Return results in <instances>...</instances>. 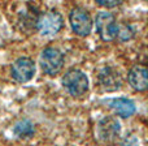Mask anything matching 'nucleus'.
I'll use <instances>...</instances> for the list:
<instances>
[{"mask_svg": "<svg viewBox=\"0 0 148 146\" xmlns=\"http://www.w3.org/2000/svg\"><path fill=\"white\" fill-rule=\"evenodd\" d=\"M62 85L73 97H81L88 90V78L82 71L70 69L62 77Z\"/></svg>", "mask_w": 148, "mask_h": 146, "instance_id": "obj_1", "label": "nucleus"}, {"mask_svg": "<svg viewBox=\"0 0 148 146\" xmlns=\"http://www.w3.org/2000/svg\"><path fill=\"white\" fill-rule=\"evenodd\" d=\"M69 21L73 31L79 37H87L91 33L92 26H94L90 13L81 7L73 8L69 15Z\"/></svg>", "mask_w": 148, "mask_h": 146, "instance_id": "obj_2", "label": "nucleus"}, {"mask_svg": "<svg viewBox=\"0 0 148 146\" xmlns=\"http://www.w3.org/2000/svg\"><path fill=\"white\" fill-rule=\"evenodd\" d=\"M96 30L99 33L100 38L105 42L114 41L117 37L118 22L116 21V17L109 12H99L96 15L95 20Z\"/></svg>", "mask_w": 148, "mask_h": 146, "instance_id": "obj_3", "label": "nucleus"}, {"mask_svg": "<svg viewBox=\"0 0 148 146\" xmlns=\"http://www.w3.org/2000/svg\"><path fill=\"white\" fill-rule=\"evenodd\" d=\"M39 63L44 72L49 76H53L61 71L62 65H64V56L55 47H47L42 51Z\"/></svg>", "mask_w": 148, "mask_h": 146, "instance_id": "obj_4", "label": "nucleus"}, {"mask_svg": "<svg viewBox=\"0 0 148 146\" xmlns=\"http://www.w3.org/2000/svg\"><path fill=\"white\" fill-rule=\"evenodd\" d=\"M62 25H64L62 16L56 10H48L39 15L36 29L43 35H53L61 30Z\"/></svg>", "mask_w": 148, "mask_h": 146, "instance_id": "obj_5", "label": "nucleus"}, {"mask_svg": "<svg viewBox=\"0 0 148 146\" xmlns=\"http://www.w3.org/2000/svg\"><path fill=\"white\" fill-rule=\"evenodd\" d=\"M35 73V64L30 57H18L10 68V74L17 82H27Z\"/></svg>", "mask_w": 148, "mask_h": 146, "instance_id": "obj_6", "label": "nucleus"}, {"mask_svg": "<svg viewBox=\"0 0 148 146\" xmlns=\"http://www.w3.org/2000/svg\"><path fill=\"white\" fill-rule=\"evenodd\" d=\"M121 127L120 123L113 116H105L99 121L97 125V134L100 140L104 142H112L120 136Z\"/></svg>", "mask_w": 148, "mask_h": 146, "instance_id": "obj_7", "label": "nucleus"}, {"mask_svg": "<svg viewBox=\"0 0 148 146\" xmlns=\"http://www.w3.org/2000/svg\"><path fill=\"white\" fill-rule=\"evenodd\" d=\"M99 84L105 91H116L121 87L122 80L118 71L112 67H104L99 72Z\"/></svg>", "mask_w": 148, "mask_h": 146, "instance_id": "obj_8", "label": "nucleus"}, {"mask_svg": "<svg viewBox=\"0 0 148 146\" xmlns=\"http://www.w3.org/2000/svg\"><path fill=\"white\" fill-rule=\"evenodd\" d=\"M129 84L138 91H144L148 87V72L143 65H135L129 71L127 74Z\"/></svg>", "mask_w": 148, "mask_h": 146, "instance_id": "obj_9", "label": "nucleus"}, {"mask_svg": "<svg viewBox=\"0 0 148 146\" xmlns=\"http://www.w3.org/2000/svg\"><path fill=\"white\" fill-rule=\"evenodd\" d=\"M110 108L114 111V113L120 118H130L135 113V104L131 99L127 98H116L110 100Z\"/></svg>", "mask_w": 148, "mask_h": 146, "instance_id": "obj_10", "label": "nucleus"}, {"mask_svg": "<svg viewBox=\"0 0 148 146\" xmlns=\"http://www.w3.org/2000/svg\"><path fill=\"white\" fill-rule=\"evenodd\" d=\"M40 13L31 5H27L23 10L20 13V24L22 25V29L25 30H34L36 29V24H38V18Z\"/></svg>", "mask_w": 148, "mask_h": 146, "instance_id": "obj_11", "label": "nucleus"}, {"mask_svg": "<svg viewBox=\"0 0 148 146\" xmlns=\"http://www.w3.org/2000/svg\"><path fill=\"white\" fill-rule=\"evenodd\" d=\"M14 133L18 137L23 138V137H30L34 134V125L29 120H21L16 124L14 127Z\"/></svg>", "mask_w": 148, "mask_h": 146, "instance_id": "obj_12", "label": "nucleus"}, {"mask_svg": "<svg viewBox=\"0 0 148 146\" xmlns=\"http://www.w3.org/2000/svg\"><path fill=\"white\" fill-rule=\"evenodd\" d=\"M134 37V30L130 25L127 24H118V29H117V37L120 41L125 42V41H129Z\"/></svg>", "mask_w": 148, "mask_h": 146, "instance_id": "obj_13", "label": "nucleus"}, {"mask_svg": "<svg viewBox=\"0 0 148 146\" xmlns=\"http://www.w3.org/2000/svg\"><path fill=\"white\" fill-rule=\"evenodd\" d=\"M122 1H120V0H97V4L105 8H114L117 5H120Z\"/></svg>", "mask_w": 148, "mask_h": 146, "instance_id": "obj_14", "label": "nucleus"}]
</instances>
